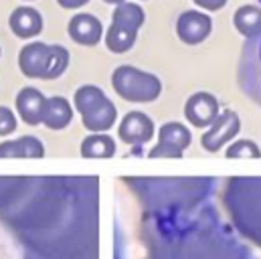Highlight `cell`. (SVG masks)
Returning <instances> with one entry per match:
<instances>
[{
  "label": "cell",
  "mask_w": 261,
  "mask_h": 259,
  "mask_svg": "<svg viewBox=\"0 0 261 259\" xmlns=\"http://www.w3.org/2000/svg\"><path fill=\"white\" fill-rule=\"evenodd\" d=\"M69 53L59 45H45V43H29L18 57L20 71L27 77L39 79H55L67 69Z\"/></svg>",
  "instance_id": "cell-1"
},
{
  "label": "cell",
  "mask_w": 261,
  "mask_h": 259,
  "mask_svg": "<svg viewBox=\"0 0 261 259\" xmlns=\"http://www.w3.org/2000/svg\"><path fill=\"white\" fill-rule=\"evenodd\" d=\"M122 142L126 144H134V146H140V144H146L152 134H154V124L152 120L142 114V112H130L122 124H120V130H118Z\"/></svg>",
  "instance_id": "cell-7"
},
{
  "label": "cell",
  "mask_w": 261,
  "mask_h": 259,
  "mask_svg": "<svg viewBox=\"0 0 261 259\" xmlns=\"http://www.w3.org/2000/svg\"><path fill=\"white\" fill-rule=\"evenodd\" d=\"M75 106L83 118V126L91 132H106L114 126L118 112L114 103L95 85H83L75 93Z\"/></svg>",
  "instance_id": "cell-2"
},
{
  "label": "cell",
  "mask_w": 261,
  "mask_h": 259,
  "mask_svg": "<svg viewBox=\"0 0 261 259\" xmlns=\"http://www.w3.org/2000/svg\"><path fill=\"white\" fill-rule=\"evenodd\" d=\"M71 39L79 45H85V47H93L99 43L101 39V22L99 18H95L93 14H87V12H79L71 18L69 27H67Z\"/></svg>",
  "instance_id": "cell-6"
},
{
  "label": "cell",
  "mask_w": 261,
  "mask_h": 259,
  "mask_svg": "<svg viewBox=\"0 0 261 259\" xmlns=\"http://www.w3.org/2000/svg\"><path fill=\"white\" fill-rule=\"evenodd\" d=\"M10 29L20 39H33L43 31V18L35 8L20 6L10 14Z\"/></svg>",
  "instance_id": "cell-11"
},
{
  "label": "cell",
  "mask_w": 261,
  "mask_h": 259,
  "mask_svg": "<svg viewBox=\"0 0 261 259\" xmlns=\"http://www.w3.org/2000/svg\"><path fill=\"white\" fill-rule=\"evenodd\" d=\"M112 83L116 91L128 101H152L160 95V81L154 75L128 65L114 71Z\"/></svg>",
  "instance_id": "cell-3"
},
{
  "label": "cell",
  "mask_w": 261,
  "mask_h": 259,
  "mask_svg": "<svg viewBox=\"0 0 261 259\" xmlns=\"http://www.w3.org/2000/svg\"><path fill=\"white\" fill-rule=\"evenodd\" d=\"M176 33L178 37L189 43V45H195L206 39V35L211 33V18L200 14V12H185L180 18H178V24H176Z\"/></svg>",
  "instance_id": "cell-10"
},
{
  "label": "cell",
  "mask_w": 261,
  "mask_h": 259,
  "mask_svg": "<svg viewBox=\"0 0 261 259\" xmlns=\"http://www.w3.org/2000/svg\"><path fill=\"white\" fill-rule=\"evenodd\" d=\"M187 118L193 122V126L202 128L213 124L219 118V103L208 93H196L187 101Z\"/></svg>",
  "instance_id": "cell-9"
},
{
  "label": "cell",
  "mask_w": 261,
  "mask_h": 259,
  "mask_svg": "<svg viewBox=\"0 0 261 259\" xmlns=\"http://www.w3.org/2000/svg\"><path fill=\"white\" fill-rule=\"evenodd\" d=\"M16 130V118L8 108L0 106V136H8Z\"/></svg>",
  "instance_id": "cell-19"
},
{
  "label": "cell",
  "mask_w": 261,
  "mask_h": 259,
  "mask_svg": "<svg viewBox=\"0 0 261 259\" xmlns=\"http://www.w3.org/2000/svg\"><path fill=\"white\" fill-rule=\"evenodd\" d=\"M196 4H200V6H204V8H208V10H219L227 0H195Z\"/></svg>",
  "instance_id": "cell-20"
},
{
  "label": "cell",
  "mask_w": 261,
  "mask_h": 259,
  "mask_svg": "<svg viewBox=\"0 0 261 259\" xmlns=\"http://www.w3.org/2000/svg\"><path fill=\"white\" fill-rule=\"evenodd\" d=\"M81 154L87 158H112L116 154V142L106 134H93L83 140Z\"/></svg>",
  "instance_id": "cell-14"
},
{
  "label": "cell",
  "mask_w": 261,
  "mask_h": 259,
  "mask_svg": "<svg viewBox=\"0 0 261 259\" xmlns=\"http://www.w3.org/2000/svg\"><path fill=\"white\" fill-rule=\"evenodd\" d=\"M73 118L71 106L65 97H51L47 99L45 106V114H43V124L51 130H63L65 126H69Z\"/></svg>",
  "instance_id": "cell-13"
},
{
  "label": "cell",
  "mask_w": 261,
  "mask_h": 259,
  "mask_svg": "<svg viewBox=\"0 0 261 259\" xmlns=\"http://www.w3.org/2000/svg\"><path fill=\"white\" fill-rule=\"evenodd\" d=\"M45 106H47V97L35 87H24L16 95V110L22 122H27L29 126H37L43 122Z\"/></svg>",
  "instance_id": "cell-8"
},
{
  "label": "cell",
  "mask_w": 261,
  "mask_h": 259,
  "mask_svg": "<svg viewBox=\"0 0 261 259\" xmlns=\"http://www.w3.org/2000/svg\"><path fill=\"white\" fill-rule=\"evenodd\" d=\"M106 2H110V4H122L124 0H106Z\"/></svg>",
  "instance_id": "cell-22"
},
{
  "label": "cell",
  "mask_w": 261,
  "mask_h": 259,
  "mask_svg": "<svg viewBox=\"0 0 261 259\" xmlns=\"http://www.w3.org/2000/svg\"><path fill=\"white\" fill-rule=\"evenodd\" d=\"M239 132V118L235 112H223L215 122L213 128L202 136V146L208 152H217L221 150L223 144H227L231 138H235Z\"/></svg>",
  "instance_id": "cell-5"
},
{
  "label": "cell",
  "mask_w": 261,
  "mask_h": 259,
  "mask_svg": "<svg viewBox=\"0 0 261 259\" xmlns=\"http://www.w3.org/2000/svg\"><path fill=\"white\" fill-rule=\"evenodd\" d=\"M45 154V146L35 136L20 140H8L0 144V158H39Z\"/></svg>",
  "instance_id": "cell-12"
},
{
  "label": "cell",
  "mask_w": 261,
  "mask_h": 259,
  "mask_svg": "<svg viewBox=\"0 0 261 259\" xmlns=\"http://www.w3.org/2000/svg\"><path fill=\"white\" fill-rule=\"evenodd\" d=\"M235 27L245 37H255L261 33V10L255 6H241L235 14Z\"/></svg>",
  "instance_id": "cell-16"
},
{
  "label": "cell",
  "mask_w": 261,
  "mask_h": 259,
  "mask_svg": "<svg viewBox=\"0 0 261 259\" xmlns=\"http://www.w3.org/2000/svg\"><path fill=\"white\" fill-rule=\"evenodd\" d=\"M136 33L138 31H134V29H128V27L118 24V22H112V27H110V31L106 35V45L114 53H126L136 43Z\"/></svg>",
  "instance_id": "cell-15"
},
{
  "label": "cell",
  "mask_w": 261,
  "mask_h": 259,
  "mask_svg": "<svg viewBox=\"0 0 261 259\" xmlns=\"http://www.w3.org/2000/svg\"><path fill=\"white\" fill-rule=\"evenodd\" d=\"M112 20L118 22V24H124V27H128V29L138 31V29L142 27V22H144V10H142L138 4H134V2H122V4H118V8L114 10Z\"/></svg>",
  "instance_id": "cell-17"
},
{
  "label": "cell",
  "mask_w": 261,
  "mask_h": 259,
  "mask_svg": "<svg viewBox=\"0 0 261 259\" xmlns=\"http://www.w3.org/2000/svg\"><path fill=\"white\" fill-rule=\"evenodd\" d=\"M191 144V134L182 124H166L160 128V136H158V144L148 152L152 158L158 156H170V158H178L182 156L185 148Z\"/></svg>",
  "instance_id": "cell-4"
},
{
  "label": "cell",
  "mask_w": 261,
  "mask_h": 259,
  "mask_svg": "<svg viewBox=\"0 0 261 259\" xmlns=\"http://www.w3.org/2000/svg\"><path fill=\"white\" fill-rule=\"evenodd\" d=\"M227 156H229V158H243V156L259 158L261 152H259V148H257L253 142H249V140H239V142H235L233 146H229Z\"/></svg>",
  "instance_id": "cell-18"
},
{
  "label": "cell",
  "mask_w": 261,
  "mask_h": 259,
  "mask_svg": "<svg viewBox=\"0 0 261 259\" xmlns=\"http://www.w3.org/2000/svg\"><path fill=\"white\" fill-rule=\"evenodd\" d=\"M63 8H81V6H85L89 0H57Z\"/></svg>",
  "instance_id": "cell-21"
}]
</instances>
